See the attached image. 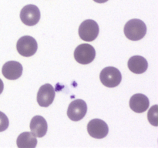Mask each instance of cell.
<instances>
[{
    "instance_id": "cell-1",
    "label": "cell",
    "mask_w": 158,
    "mask_h": 148,
    "mask_svg": "<svg viewBox=\"0 0 158 148\" xmlns=\"http://www.w3.org/2000/svg\"><path fill=\"white\" fill-rule=\"evenodd\" d=\"M123 32L128 39L132 41H138L143 39L146 35V24L142 20L138 18H133L125 24Z\"/></svg>"
},
{
    "instance_id": "cell-2",
    "label": "cell",
    "mask_w": 158,
    "mask_h": 148,
    "mask_svg": "<svg viewBox=\"0 0 158 148\" xmlns=\"http://www.w3.org/2000/svg\"><path fill=\"white\" fill-rule=\"evenodd\" d=\"M100 80L105 86L114 88L121 83L122 75L118 69L114 66H108L100 72Z\"/></svg>"
},
{
    "instance_id": "cell-3",
    "label": "cell",
    "mask_w": 158,
    "mask_h": 148,
    "mask_svg": "<svg viewBox=\"0 0 158 148\" xmlns=\"http://www.w3.org/2000/svg\"><path fill=\"white\" fill-rule=\"evenodd\" d=\"M78 32L81 39L86 42H92L98 36L100 28L96 21L86 19L80 24Z\"/></svg>"
},
{
    "instance_id": "cell-4",
    "label": "cell",
    "mask_w": 158,
    "mask_h": 148,
    "mask_svg": "<svg viewBox=\"0 0 158 148\" xmlns=\"http://www.w3.org/2000/svg\"><path fill=\"white\" fill-rule=\"evenodd\" d=\"M95 57V49L94 46L87 43L79 45L74 51V58L76 61L80 64H89L94 61Z\"/></svg>"
},
{
    "instance_id": "cell-5",
    "label": "cell",
    "mask_w": 158,
    "mask_h": 148,
    "mask_svg": "<svg viewBox=\"0 0 158 148\" xmlns=\"http://www.w3.org/2000/svg\"><path fill=\"white\" fill-rule=\"evenodd\" d=\"M38 49L37 42L33 37L25 35L17 41L16 49L19 53L25 57L33 56Z\"/></svg>"
},
{
    "instance_id": "cell-6",
    "label": "cell",
    "mask_w": 158,
    "mask_h": 148,
    "mask_svg": "<svg viewBox=\"0 0 158 148\" xmlns=\"http://www.w3.org/2000/svg\"><path fill=\"white\" fill-rule=\"evenodd\" d=\"M20 18L26 26H35L40 19V9L35 5H27L22 9L20 12Z\"/></svg>"
},
{
    "instance_id": "cell-7",
    "label": "cell",
    "mask_w": 158,
    "mask_h": 148,
    "mask_svg": "<svg viewBox=\"0 0 158 148\" xmlns=\"http://www.w3.org/2000/svg\"><path fill=\"white\" fill-rule=\"evenodd\" d=\"M87 112V105L83 100H73L69 105L67 109V116L73 121L81 120Z\"/></svg>"
},
{
    "instance_id": "cell-8",
    "label": "cell",
    "mask_w": 158,
    "mask_h": 148,
    "mask_svg": "<svg viewBox=\"0 0 158 148\" xmlns=\"http://www.w3.org/2000/svg\"><path fill=\"white\" fill-rule=\"evenodd\" d=\"M88 134L96 139H103L106 137L109 127L105 121L100 119H94L87 124Z\"/></svg>"
},
{
    "instance_id": "cell-9",
    "label": "cell",
    "mask_w": 158,
    "mask_h": 148,
    "mask_svg": "<svg viewBox=\"0 0 158 148\" xmlns=\"http://www.w3.org/2000/svg\"><path fill=\"white\" fill-rule=\"evenodd\" d=\"M55 95V90L52 85L49 83L43 85L37 92V103L40 106L47 107L52 103Z\"/></svg>"
},
{
    "instance_id": "cell-10",
    "label": "cell",
    "mask_w": 158,
    "mask_h": 148,
    "mask_svg": "<svg viewBox=\"0 0 158 148\" xmlns=\"http://www.w3.org/2000/svg\"><path fill=\"white\" fill-rule=\"evenodd\" d=\"M23 69V66L20 63L16 61H9L3 65L2 72L7 80H15L21 76Z\"/></svg>"
},
{
    "instance_id": "cell-11",
    "label": "cell",
    "mask_w": 158,
    "mask_h": 148,
    "mask_svg": "<svg viewBox=\"0 0 158 148\" xmlns=\"http://www.w3.org/2000/svg\"><path fill=\"white\" fill-rule=\"evenodd\" d=\"M150 105L149 99L142 93H137L132 96L130 100V107L136 113H143L148 109Z\"/></svg>"
},
{
    "instance_id": "cell-12",
    "label": "cell",
    "mask_w": 158,
    "mask_h": 148,
    "mask_svg": "<svg viewBox=\"0 0 158 148\" xmlns=\"http://www.w3.org/2000/svg\"><path fill=\"white\" fill-rule=\"evenodd\" d=\"M30 130L32 135L35 137H43L46 135L48 130L47 122L42 116H35L30 122Z\"/></svg>"
},
{
    "instance_id": "cell-13",
    "label": "cell",
    "mask_w": 158,
    "mask_h": 148,
    "mask_svg": "<svg viewBox=\"0 0 158 148\" xmlns=\"http://www.w3.org/2000/svg\"><path fill=\"white\" fill-rule=\"evenodd\" d=\"M128 68L132 72L136 74H142L147 71L148 63L144 57L141 56H134L128 60Z\"/></svg>"
},
{
    "instance_id": "cell-14",
    "label": "cell",
    "mask_w": 158,
    "mask_h": 148,
    "mask_svg": "<svg viewBox=\"0 0 158 148\" xmlns=\"http://www.w3.org/2000/svg\"><path fill=\"white\" fill-rule=\"evenodd\" d=\"M37 139L30 132H23L18 137L16 144L19 148H35L37 145Z\"/></svg>"
},
{
    "instance_id": "cell-15",
    "label": "cell",
    "mask_w": 158,
    "mask_h": 148,
    "mask_svg": "<svg viewBox=\"0 0 158 148\" xmlns=\"http://www.w3.org/2000/svg\"><path fill=\"white\" fill-rule=\"evenodd\" d=\"M148 118L149 122L151 123V124H152L153 126H157V118H158V107L157 105H154V106L150 109L149 112L148 114Z\"/></svg>"
},
{
    "instance_id": "cell-16",
    "label": "cell",
    "mask_w": 158,
    "mask_h": 148,
    "mask_svg": "<svg viewBox=\"0 0 158 148\" xmlns=\"http://www.w3.org/2000/svg\"><path fill=\"white\" fill-rule=\"evenodd\" d=\"M9 121L7 116L0 111V132H3L9 127Z\"/></svg>"
},
{
    "instance_id": "cell-17",
    "label": "cell",
    "mask_w": 158,
    "mask_h": 148,
    "mask_svg": "<svg viewBox=\"0 0 158 148\" xmlns=\"http://www.w3.org/2000/svg\"><path fill=\"white\" fill-rule=\"evenodd\" d=\"M3 89H4V84H3V82L2 80L0 79V94L3 91Z\"/></svg>"
},
{
    "instance_id": "cell-18",
    "label": "cell",
    "mask_w": 158,
    "mask_h": 148,
    "mask_svg": "<svg viewBox=\"0 0 158 148\" xmlns=\"http://www.w3.org/2000/svg\"><path fill=\"white\" fill-rule=\"evenodd\" d=\"M94 1L97 3H104V2H106L108 0H94Z\"/></svg>"
}]
</instances>
